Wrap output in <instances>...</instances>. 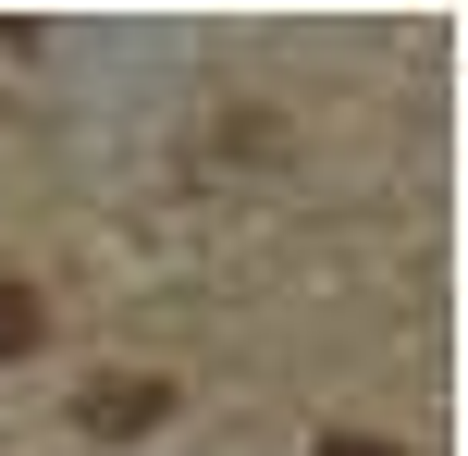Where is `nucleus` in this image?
<instances>
[{
    "label": "nucleus",
    "instance_id": "nucleus-2",
    "mask_svg": "<svg viewBox=\"0 0 468 456\" xmlns=\"http://www.w3.org/2000/svg\"><path fill=\"white\" fill-rule=\"evenodd\" d=\"M25 345H37V296L0 271V358H25Z\"/></svg>",
    "mask_w": 468,
    "mask_h": 456
},
{
    "label": "nucleus",
    "instance_id": "nucleus-1",
    "mask_svg": "<svg viewBox=\"0 0 468 456\" xmlns=\"http://www.w3.org/2000/svg\"><path fill=\"white\" fill-rule=\"evenodd\" d=\"M161 408H173V383H148V370H99V383L74 395L87 432H161Z\"/></svg>",
    "mask_w": 468,
    "mask_h": 456
},
{
    "label": "nucleus",
    "instance_id": "nucleus-3",
    "mask_svg": "<svg viewBox=\"0 0 468 456\" xmlns=\"http://www.w3.org/2000/svg\"><path fill=\"white\" fill-rule=\"evenodd\" d=\"M308 456H407V444H370V432H333V444H308Z\"/></svg>",
    "mask_w": 468,
    "mask_h": 456
}]
</instances>
